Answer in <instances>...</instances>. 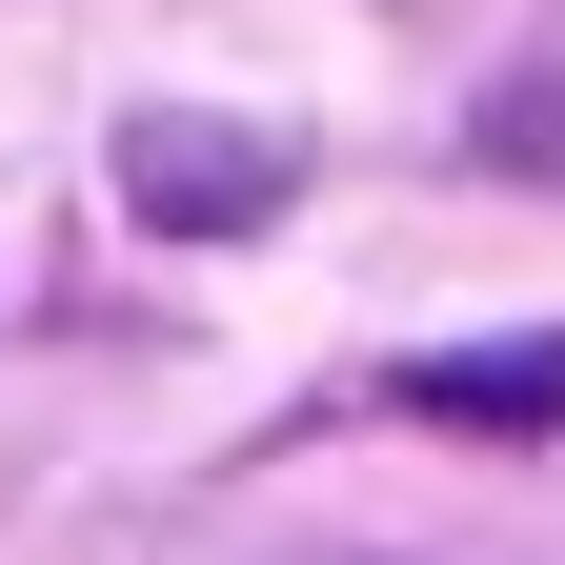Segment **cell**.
Instances as JSON below:
<instances>
[{
	"label": "cell",
	"mask_w": 565,
	"mask_h": 565,
	"mask_svg": "<svg viewBox=\"0 0 565 565\" xmlns=\"http://www.w3.org/2000/svg\"><path fill=\"white\" fill-rule=\"evenodd\" d=\"M121 182H141V223H162V202H182V223H243V202H263V162H243L223 121H141Z\"/></svg>",
	"instance_id": "6da1fadb"
}]
</instances>
